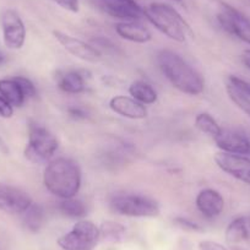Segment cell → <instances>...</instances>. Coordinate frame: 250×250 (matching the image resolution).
Masks as SVG:
<instances>
[{"label": "cell", "instance_id": "cell-19", "mask_svg": "<svg viewBox=\"0 0 250 250\" xmlns=\"http://www.w3.org/2000/svg\"><path fill=\"white\" fill-rule=\"evenodd\" d=\"M58 86L62 91L71 95H78L85 91V79L79 71L69 70L64 71L62 75L58 76Z\"/></svg>", "mask_w": 250, "mask_h": 250}, {"label": "cell", "instance_id": "cell-27", "mask_svg": "<svg viewBox=\"0 0 250 250\" xmlns=\"http://www.w3.org/2000/svg\"><path fill=\"white\" fill-rule=\"evenodd\" d=\"M174 223L184 230H190V232H203V227L198 225V223L193 222V221L188 220L184 217H177L174 220Z\"/></svg>", "mask_w": 250, "mask_h": 250}, {"label": "cell", "instance_id": "cell-6", "mask_svg": "<svg viewBox=\"0 0 250 250\" xmlns=\"http://www.w3.org/2000/svg\"><path fill=\"white\" fill-rule=\"evenodd\" d=\"M100 240V227L92 221L80 220L70 232L57 240V244L62 250H95Z\"/></svg>", "mask_w": 250, "mask_h": 250}, {"label": "cell", "instance_id": "cell-15", "mask_svg": "<svg viewBox=\"0 0 250 250\" xmlns=\"http://www.w3.org/2000/svg\"><path fill=\"white\" fill-rule=\"evenodd\" d=\"M226 91L230 101L250 117V83L238 76L230 75L227 79Z\"/></svg>", "mask_w": 250, "mask_h": 250}, {"label": "cell", "instance_id": "cell-33", "mask_svg": "<svg viewBox=\"0 0 250 250\" xmlns=\"http://www.w3.org/2000/svg\"><path fill=\"white\" fill-rule=\"evenodd\" d=\"M0 150L4 151V152H8V147H6L5 143H4V140L1 138H0Z\"/></svg>", "mask_w": 250, "mask_h": 250}, {"label": "cell", "instance_id": "cell-3", "mask_svg": "<svg viewBox=\"0 0 250 250\" xmlns=\"http://www.w3.org/2000/svg\"><path fill=\"white\" fill-rule=\"evenodd\" d=\"M144 18L147 19L160 32L175 42L183 43L188 36H193L190 26L173 6L165 3H151L144 8Z\"/></svg>", "mask_w": 250, "mask_h": 250}, {"label": "cell", "instance_id": "cell-28", "mask_svg": "<svg viewBox=\"0 0 250 250\" xmlns=\"http://www.w3.org/2000/svg\"><path fill=\"white\" fill-rule=\"evenodd\" d=\"M57 5L70 13H79L80 11V1L79 0H53Z\"/></svg>", "mask_w": 250, "mask_h": 250}, {"label": "cell", "instance_id": "cell-8", "mask_svg": "<svg viewBox=\"0 0 250 250\" xmlns=\"http://www.w3.org/2000/svg\"><path fill=\"white\" fill-rule=\"evenodd\" d=\"M1 30L4 44L13 50H19L26 42V27L22 19L14 9H6L1 14Z\"/></svg>", "mask_w": 250, "mask_h": 250}, {"label": "cell", "instance_id": "cell-32", "mask_svg": "<svg viewBox=\"0 0 250 250\" xmlns=\"http://www.w3.org/2000/svg\"><path fill=\"white\" fill-rule=\"evenodd\" d=\"M242 62L250 70V49H245L244 52L242 53Z\"/></svg>", "mask_w": 250, "mask_h": 250}, {"label": "cell", "instance_id": "cell-10", "mask_svg": "<svg viewBox=\"0 0 250 250\" xmlns=\"http://www.w3.org/2000/svg\"><path fill=\"white\" fill-rule=\"evenodd\" d=\"M32 204V198L22 189L0 183V211L10 215H22Z\"/></svg>", "mask_w": 250, "mask_h": 250}, {"label": "cell", "instance_id": "cell-17", "mask_svg": "<svg viewBox=\"0 0 250 250\" xmlns=\"http://www.w3.org/2000/svg\"><path fill=\"white\" fill-rule=\"evenodd\" d=\"M115 32L123 40H126L133 43H140V44H145L152 40V35H151L150 31L136 21L118 22L115 25Z\"/></svg>", "mask_w": 250, "mask_h": 250}, {"label": "cell", "instance_id": "cell-13", "mask_svg": "<svg viewBox=\"0 0 250 250\" xmlns=\"http://www.w3.org/2000/svg\"><path fill=\"white\" fill-rule=\"evenodd\" d=\"M107 14L123 21H138L144 18V8L135 0H100Z\"/></svg>", "mask_w": 250, "mask_h": 250}, {"label": "cell", "instance_id": "cell-34", "mask_svg": "<svg viewBox=\"0 0 250 250\" xmlns=\"http://www.w3.org/2000/svg\"><path fill=\"white\" fill-rule=\"evenodd\" d=\"M4 62H5V55H4L3 53L0 52V64H3Z\"/></svg>", "mask_w": 250, "mask_h": 250}, {"label": "cell", "instance_id": "cell-11", "mask_svg": "<svg viewBox=\"0 0 250 250\" xmlns=\"http://www.w3.org/2000/svg\"><path fill=\"white\" fill-rule=\"evenodd\" d=\"M53 36L62 45V48L66 52H69L71 55L78 58V59L95 64V62H100L101 58H102V53L97 48L83 42V41L79 40V38L73 37V36L66 35V33L62 32V31L57 30L53 31Z\"/></svg>", "mask_w": 250, "mask_h": 250}, {"label": "cell", "instance_id": "cell-18", "mask_svg": "<svg viewBox=\"0 0 250 250\" xmlns=\"http://www.w3.org/2000/svg\"><path fill=\"white\" fill-rule=\"evenodd\" d=\"M226 240L230 245H250V218H234L226 228Z\"/></svg>", "mask_w": 250, "mask_h": 250}, {"label": "cell", "instance_id": "cell-24", "mask_svg": "<svg viewBox=\"0 0 250 250\" xmlns=\"http://www.w3.org/2000/svg\"><path fill=\"white\" fill-rule=\"evenodd\" d=\"M58 208L62 215L70 218H83L87 213V208H86L85 203L76 198L62 199L59 203Z\"/></svg>", "mask_w": 250, "mask_h": 250}, {"label": "cell", "instance_id": "cell-23", "mask_svg": "<svg viewBox=\"0 0 250 250\" xmlns=\"http://www.w3.org/2000/svg\"><path fill=\"white\" fill-rule=\"evenodd\" d=\"M101 240H105L108 243H122L125 239L126 229L123 225L113 221H105L100 227Z\"/></svg>", "mask_w": 250, "mask_h": 250}, {"label": "cell", "instance_id": "cell-30", "mask_svg": "<svg viewBox=\"0 0 250 250\" xmlns=\"http://www.w3.org/2000/svg\"><path fill=\"white\" fill-rule=\"evenodd\" d=\"M14 114V107L5 100L4 97L0 96V117L3 118H11Z\"/></svg>", "mask_w": 250, "mask_h": 250}, {"label": "cell", "instance_id": "cell-5", "mask_svg": "<svg viewBox=\"0 0 250 250\" xmlns=\"http://www.w3.org/2000/svg\"><path fill=\"white\" fill-rule=\"evenodd\" d=\"M110 208L115 213L126 217L151 218L160 215V205L153 199L136 194H125L112 198Z\"/></svg>", "mask_w": 250, "mask_h": 250}, {"label": "cell", "instance_id": "cell-31", "mask_svg": "<svg viewBox=\"0 0 250 250\" xmlns=\"http://www.w3.org/2000/svg\"><path fill=\"white\" fill-rule=\"evenodd\" d=\"M68 113H69V115H70L71 118H74V119H76V120L85 119V118L87 117V115H86V113H85V110L81 109V108H79V107L69 108Z\"/></svg>", "mask_w": 250, "mask_h": 250}, {"label": "cell", "instance_id": "cell-12", "mask_svg": "<svg viewBox=\"0 0 250 250\" xmlns=\"http://www.w3.org/2000/svg\"><path fill=\"white\" fill-rule=\"evenodd\" d=\"M213 140L222 152L250 156V140L240 131L222 129L220 135L216 136Z\"/></svg>", "mask_w": 250, "mask_h": 250}, {"label": "cell", "instance_id": "cell-26", "mask_svg": "<svg viewBox=\"0 0 250 250\" xmlns=\"http://www.w3.org/2000/svg\"><path fill=\"white\" fill-rule=\"evenodd\" d=\"M18 83L20 85L21 90H22L23 95L26 98H36L37 96V88H36L35 83L27 78H23V76H18V78H14Z\"/></svg>", "mask_w": 250, "mask_h": 250}, {"label": "cell", "instance_id": "cell-7", "mask_svg": "<svg viewBox=\"0 0 250 250\" xmlns=\"http://www.w3.org/2000/svg\"><path fill=\"white\" fill-rule=\"evenodd\" d=\"M220 3L221 10L217 19L223 30L250 45V19L229 4L225 1Z\"/></svg>", "mask_w": 250, "mask_h": 250}, {"label": "cell", "instance_id": "cell-16", "mask_svg": "<svg viewBox=\"0 0 250 250\" xmlns=\"http://www.w3.org/2000/svg\"><path fill=\"white\" fill-rule=\"evenodd\" d=\"M109 108L117 114L128 119H145L147 117V108L140 102L128 96H114L109 101Z\"/></svg>", "mask_w": 250, "mask_h": 250}, {"label": "cell", "instance_id": "cell-22", "mask_svg": "<svg viewBox=\"0 0 250 250\" xmlns=\"http://www.w3.org/2000/svg\"><path fill=\"white\" fill-rule=\"evenodd\" d=\"M44 210L40 204L33 203L25 212L22 213V221L25 227L33 233H37L44 225Z\"/></svg>", "mask_w": 250, "mask_h": 250}, {"label": "cell", "instance_id": "cell-1", "mask_svg": "<svg viewBox=\"0 0 250 250\" xmlns=\"http://www.w3.org/2000/svg\"><path fill=\"white\" fill-rule=\"evenodd\" d=\"M161 71L174 88L189 96H198L205 90V80L182 55L173 50H161L157 54Z\"/></svg>", "mask_w": 250, "mask_h": 250}, {"label": "cell", "instance_id": "cell-14", "mask_svg": "<svg viewBox=\"0 0 250 250\" xmlns=\"http://www.w3.org/2000/svg\"><path fill=\"white\" fill-rule=\"evenodd\" d=\"M198 210L208 220L218 217L225 210V199L215 189H204L195 199Z\"/></svg>", "mask_w": 250, "mask_h": 250}, {"label": "cell", "instance_id": "cell-35", "mask_svg": "<svg viewBox=\"0 0 250 250\" xmlns=\"http://www.w3.org/2000/svg\"><path fill=\"white\" fill-rule=\"evenodd\" d=\"M248 217H249V218H250V213H249V215H248Z\"/></svg>", "mask_w": 250, "mask_h": 250}, {"label": "cell", "instance_id": "cell-4", "mask_svg": "<svg viewBox=\"0 0 250 250\" xmlns=\"http://www.w3.org/2000/svg\"><path fill=\"white\" fill-rule=\"evenodd\" d=\"M57 138L43 125L32 124L28 129V143L25 148V157L36 165L48 163L58 150Z\"/></svg>", "mask_w": 250, "mask_h": 250}, {"label": "cell", "instance_id": "cell-9", "mask_svg": "<svg viewBox=\"0 0 250 250\" xmlns=\"http://www.w3.org/2000/svg\"><path fill=\"white\" fill-rule=\"evenodd\" d=\"M221 170L235 178L239 182L250 185V158L249 156L233 155L227 152H217L213 157Z\"/></svg>", "mask_w": 250, "mask_h": 250}, {"label": "cell", "instance_id": "cell-20", "mask_svg": "<svg viewBox=\"0 0 250 250\" xmlns=\"http://www.w3.org/2000/svg\"><path fill=\"white\" fill-rule=\"evenodd\" d=\"M0 96L5 98L13 107H21L26 101L25 95L15 79L0 80Z\"/></svg>", "mask_w": 250, "mask_h": 250}, {"label": "cell", "instance_id": "cell-21", "mask_svg": "<svg viewBox=\"0 0 250 250\" xmlns=\"http://www.w3.org/2000/svg\"><path fill=\"white\" fill-rule=\"evenodd\" d=\"M129 93L131 97L135 101L140 102L141 104H153L157 102V92L155 88L147 83L146 81L138 80L134 81L130 86H129Z\"/></svg>", "mask_w": 250, "mask_h": 250}, {"label": "cell", "instance_id": "cell-2", "mask_svg": "<svg viewBox=\"0 0 250 250\" xmlns=\"http://www.w3.org/2000/svg\"><path fill=\"white\" fill-rule=\"evenodd\" d=\"M81 170L71 158L58 157L47 163L43 183L50 194L59 199L75 198L81 188Z\"/></svg>", "mask_w": 250, "mask_h": 250}, {"label": "cell", "instance_id": "cell-25", "mask_svg": "<svg viewBox=\"0 0 250 250\" xmlns=\"http://www.w3.org/2000/svg\"><path fill=\"white\" fill-rule=\"evenodd\" d=\"M195 128L200 130L201 133L211 136L215 139L216 136L220 135L222 128L220 126L215 118L208 113H199L195 117Z\"/></svg>", "mask_w": 250, "mask_h": 250}, {"label": "cell", "instance_id": "cell-29", "mask_svg": "<svg viewBox=\"0 0 250 250\" xmlns=\"http://www.w3.org/2000/svg\"><path fill=\"white\" fill-rule=\"evenodd\" d=\"M199 249L200 250H229L227 247L217 242L212 240H203L199 243Z\"/></svg>", "mask_w": 250, "mask_h": 250}]
</instances>
